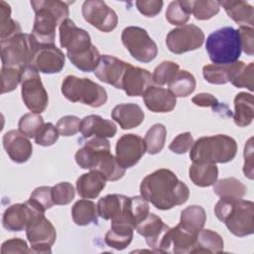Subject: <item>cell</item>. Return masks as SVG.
Masks as SVG:
<instances>
[{"mask_svg":"<svg viewBox=\"0 0 254 254\" xmlns=\"http://www.w3.org/2000/svg\"><path fill=\"white\" fill-rule=\"evenodd\" d=\"M214 213L227 229L237 237H244L254 233V203L242 198H220Z\"/></svg>","mask_w":254,"mask_h":254,"instance_id":"277c9868","label":"cell"},{"mask_svg":"<svg viewBox=\"0 0 254 254\" xmlns=\"http://www.w3.org/2000/svg\"><path fill=\"white\" fill-rule=\"evenodd\" d=\"M205 50L214 64H229L241 55L239 33L232 27L220 28L208 35Z\"/></svg>","mask_w":254,"mask_h":254,"instance_id":"8992f818","label":"cell"},{"mask_svg":"<svg viewBox=\"0 0 254 254\" xmlns=\"http://www.w3.org/2000/svg\"><path fill=\"white\" fill-rule=\"evenodd\" d=\"M23 69L17 67H5L1 68V93L11 92L21 83Z\"/></svg>","mask_w":254,"mask_h":254,"instance_id":"bcb514c9","label":"cell"},{"mask_svg":"<svg viewBox=\"0 0 254 254\" xmlns=\"http://www.w3.org/2000/svg\"><path fill=\"white\" fill-rule=\"evenodd\" d=\"M204 42L202 30L193 25L188 24L171 30L166 37V45L170 52L176 55L199 49Z\"/></svg>","mask_w":254,"mask_h":254,"instance_id":"7c38bea8","label":"cell"},{"mask_svg":"<svg viewBox=\"0 0 254 254\" xmlns=\"http://www.w3.org/2000/svg\"><path fill=\"white\" fill-rule=\"evenodd\" d=\"M240 38L241 51L248 56L254 55V30L252 27L240 26L237 30Z\"/></svg>","mask_w":254,"mask_h":254,"instance_id":"f5cc1de1","label":"cell"},{"mask_svg":"<svg viewBox=\"0 0 254 254\" xmlns=\"http://www.w3.org/2000/svg\"><path fill=\"white\" fill-rule=\"evenodd\" d=\"M80 132L83 138L102 137L112 138L117 132L116 125L111 121L102 118L99 115L91 114L85 116L80 123Z\"/></svg>","mask_w":254,"mask_h":254,"instance_id":"d4e9b609","label":"cell"},{"mask_svg":"<svg viewBox=\"0 0 254 254\" xmlns=\"http://www.w3.org/2000/svg\"><path fill=\"white\" fill-rule=\"evenodd\" d=\"M59 136H60V133L57 127L53 123L48 122V123H45V125L42 127V129L34 139L36 144L40 146L48 147V146L54 145L58 141Z\"/></svg>","mask_w":254,"mask_h":254,"instance_id":"f907efd6","label":"cell"},{"mask_svg":"<svg viewBox=\"0 0 254 254\" xmlns=\"http://www.w3.org/2000/svg\"><path fill=\"white\" fill-rule=\"evenodd\" d=\"M190 14H192L196 20H209L220 10L219 1L209 0H190L182 1Z\"/></svg>","mask_w":254,"mask_h":254,"instance_id":"8d00e7d4","label":"cell"},{"mask_svg":"<svg viewBox=\"0 0 254 254\" xmlns=\"http://www.w3.org/2000/svg\"><path fill=\"white\" fill-rule=\"evenodd\" d=\"M206 221V214L202 206L190 205L182 210L179 226L190 234L196 236L203 228Z\"/></svg>","mask_w":254,"mask_h":254,"instance_id":"f1b7e54d","label":"cell"},{"mask_svg":"<svg viewBox=\"0 0 254 254\" xmlns=\"http://www.w3.org/2000/svg\"><path fill=\"white\" fill-rule=\"evenodd\" d=\"M164 2L161 0H138L136 1V7L141 14L146 17H155L158 15L162 8Z\"/></svg>","mask_w":254,"mask_h":254,"instance_id":"db71d44e","label":"cell"},{"mask_svg":"<svg viewBox=\"0 0 254 254\" xmlns=\"http://www.w3.org/2000/svg\"><path fill=\"white\" fill-rule=\"evenodd\" d=\"M146 107L155 113L171 112L177 103V97L163 87L151 85L142 94Z\"/></svg>","mask_w":254,"mask_h":254,"instance_id":"7402d4cb","label":"cell"},{"mask_svg":"<svg viewBox=\"0 0 254 254\" xmlns=\"http://www.w3.org/2000/svg\"><path fill=\"white\" fill-rule=\"evenodd\" d=\"M152 83V74L147 69L128 64L122 78L121 89L128 96H140Z\"/></svg>","mask_w":254,"mask_h":254,"instance_id":"44dd1931","label":"cell"},{"mask_svg":"<svg viewBox=\"0 0 254 254\" xmlns=\"http://www.w3.org/2000/svg\"><path fill=\"white\" fill-rule=\"evenodd\" d=\"M170 228L161 217L154 213H148L147 216L135 227L138 234L146 239V243L154 252L159 253V246L167 230Z\"/></svg>","mask_w":254,"mask_h":254,"instance_id":"ffe728a7","label":"cell"},{"mask_svg":"<svg viewBox=\"0 0 254 254\" xmlns=\"http://www.w3.org/2000/svg\"><path fill=\"white\" fill-rule=\"evenodd\" d=\"M67 58L70 61V63L79 70L90 72V71H94L97 68L100 63L101 56L97 48L93 45L88 51L82 54H79L76 56H70Z\"/></svg>","mask_w":254,"mask_h":254,"instance_id":"ab89813d","label":"cell"},{"mask_svg":"<svg viewBox=\"0 0 254 254\" xmlns=\"http://www.w3.org/2000/svg\"><path fill=\"white\" fill-rule=\"evenodd\" d=\"M62 93L71 102H80L90 107H100L107 101L106 90L86 77L67 75L62 83Z\"/></svg>","mask_w":254,"mask_h":254,"instance_id":"ba28073f","label":"cell"},{"mask_svg":"<svg viewBox=\"0 0 254 254\" xmlns=\"http://www.w3.org/2000/svg\"><path fill=\"white\" fill-rule=\"evenodd\" d=\"M213 191L220 198H242L246 192L247 188L235 178H225L216 181L213 184Z\"/></svg>","mask_w":254,"mask_h":254,"instance_id":"e575fe53","label":"cell"},{"mask_svg":"<svg viewBox=\"0 0 254 254\" xmlns=\"http://www.w3.org/2000/svg\"><path fill=\"white\" fill-rule=\"evenodd\" d=\"M98 215L111 222H122L137 226L149 212V203L142 196H126L113 193L101 197L97 202Z\"/></svg>","mask_w":254,"mask_h":254,"instance_id":"7a4b0ae2","label":"cell"},{"mask_svg":"<svg viewBox=\"0 0 254 254\" xmlns=\"http://www.w3.org/2000/svg\"><path fill=\"white\" fill-rule=\"evenodd\" d=\"M2 66L24 69L31 65L40 44L32 34L20 33L0 43Z\"/></svg>","mask_w":254,"mask_h":254,"instance_id":"52a82bcc","label":"cell"},{"mask_svg":"<svg viewBox=\"0 0 254 254\" xmlns=\"http://www.w3.org/2000/svg\"><path fill=\"white\" fill-rule=\"evenodd\" d=\"M32 212L33 207L28 201L8 206L2 217L3 227L9 231H22L26 229Z\"/></svg>","mask_w":254,"mask_h":254,"instance_id":"603a6c76","label":"cell"},{"mask_svg":"<svg viewBox=\"0 0 254 254\" xmlns=\"http://www.w3.org/2000/svg\"><path fill=\"white\" fill-rule=\"evenodd\" d=\"M21 94L25 106L31 112L41 114L46 110L49 103L48 92L43 85L39 71L31 65L23 69Z\"/></svg>","mask_w":254,"mask_h":254,"instance_id":"30bf717a","label":"cell"},{"mask_svg":"<svg viewBox=\"0 0 254 254\" xmlns=\"http://www.w3.org/2000/svg\"><path fill=\"white\" fill-rule=\"evenodd\" d=\"M60 45L66 50V56H76L88 51L93 44L89 34L75 26L70 19H65L59 28Z\"/></svg>","mask_w":254,"mask_h":254,"instance_id":"5bb4252c","label":"cell"},{"mask_svg":"<svg viewBox=\"0 0 254 254\" xmlns=\"http://www.w3.org/2000/svg\"><path fill=\"white\" fill-rule=\"evenodd\" d=\"M253 118V95L247 92H239L234 97V123L239 127H246L251 124Z\"/></svg>","mask_w":254,"mask_h":254,"instance_id":"4dcf8cb0","label":"cell"},{"mask_svg":"<svg viewBox=\"0 0 254 254\" xmlns=\"http://www.w3.org/2000/svg\"><path fill=\"white\" fill-rule=\"evenodd\" d=\"M121 41L132 58L138 62L150 63L158 54L156 43L149 36L148 32L141 27H126L122 31Z\"/></svg>","mask_w":254,"mask_h":254,"instance_id":"8fae6325","label":"cell"},{"mask_svg":"<svg viewBox=\"0 0 254 254\" xmlns=\"http://www.w3.org/2000/svg\"><path fill=\"white\" fill-rule=\"evenodd\" d=\"M125 170L119 165L116 158L112 154H108L99 164L98 171L103 175L106 181L115 182L123 178Z\"/></svg>","mask_w":254,"mask_h":254,"instance_id":"7bdbcfd3","label":"cell"},{"mask_svg":"<svg viewBox=\"0 0 254 254\" xmlns=\"http://www.w3.org/2000/svg\"><path fill=\"white\" fill-rule=\"evenodd\" d=\"M189 177L197 187H209L217 181L218 169L215 164L192 163L189 170Z\"/></svg>","mask_w":254,"mask_h":254,"instance_id":"1f68e13d","label":"cell"},{"mask_svg":"<svg viewBox=\"0 0 254 254\" xmlns=\"http://www.w3.org/2000/svg\"><path fill=\"white\" fill-rule=\"evenodd\" d=\"M237 153L236 141L227 135L200 137L193 142L190 158L197 164H224L232 161Z\"/></svg>","mask_w":254,"mask_h":254,"instance_id":"5b68a950","label":"cell"},{"mask_svg":"<svg viewBox=\"0 0 254 254\" xmlns=\"http://www.w3.org/2000/svg\"><path fill=\"white\" fill-rule=\"evenodd\" d=\"M75 195L73 186L68 182H63L52 187V198L55 204H68Z\"/></svg>","mask_w":254,"mask_h":254,"instance_id":"c3c4849f","label":"cell"},{"mask_svg":"<svg viewBox=\"0 0 254 254\" xmlns=\"http://www.w3.org/2000/svg\"><path fill=\"white\" fill-rule=\"evenodd\" d=\"M3 147L9 158L17 163L27 162L33 153V146L27 136L19 130H10L3 135Z\"/></svg>","mask_w":254,"mask_h":254,"instance_id":"ac0fdd59","label":"cell"},{"mask_svg":"<svg viewBox=\"0 0 254 254\" xmlns=\"http://www.w3.org/2000/svg\"><path fill=\"white\" fill-rule=\"evenodd\" d=\"M179 70L180 65L177 63L172 61L162 62L152 74L153 82L157 85H165L171 81Z\"/></svg>","mask_w":254,"mask_h":254,"instance_id":"f6af8a7d","label":"cell"},{"mask_svg":"<svg viewBox=\"0 0 254 254\" xmlns=\"http://www.w3.org/2000/svg\"><path fill=\"white\" fill-rule=\"evenodd\" d=\"M65 56L55 45H40L31 66L43 73H58L64 66Z\"/></svg>","mask_w":254,"mask_h":254,"instance_id":"e0dca14e","label":"cell"},{"mask_svg":"<svg viewBox=\"0 0 254 254\" xmlns=\"http://www.w3.org/2000/svg\"><path fill=\"white\" fill-rule=\"evenodd\" d=\"M27 201L36 209L45 212L55 204L52 198V188L47 186L36 188Z\"/></svg>","mask_w":254,"mask_h":254,"instance_id":"ee69618b","label":"cell"},{"mask_svg":"<svg viewBox=\"0 0 254 254\" xmlns=\"http://www.w3.org/2000/svg\"><path fill=\"white\" fill-rule=\"evenodd\" d=\"M25 230L27 239L31 244L30 253L52 252V246L57 238V231L53 223L46 218L45 212L33 207L31 218Z\"/></svg>","mask_w":254,"mask_h":254,"instance_id":"9c48e42d","label":"cell"},{"mask_svg":"<svg viewBox=\"0 0 254 254\" xmlns=\"http://www.w3.org/2000/svg\"><path fill=\"white\" fill-rule=\"evenodd\" d=\"M140 192L142 197L161 210L181 205L190 196L189 187L168 169H159L146 176L141 182Z\"/></svg>","mask_w":254,"mask_h":254,"instance_id":"6da1fadb","label":"cell"},{"mask_svg":"<svg viewBox=\"0 0 254 254\" xmlns=\"http://www.w3.org/2000/svg\"><path fill=\"white\" fill-rule=\"evenodd\" d=\"M80 123L81 121L79 120L78 117L74 115H65L61 119H59L56 127L60 135L68 137V136H73L80 131Z\"/></svg>","mask_w":254,"mask_h":254,"instance_id":"681fc988","label":"cell"},{"mask_svg":"<svg viewBox=\"0 0 254 254\" xmlns=\"http://www.w3.org/2000/svg\"><path fill=\"white\" fill-rule=\"evenodd\" d=\"M193 145V138L190 132L179 134L169 145V149L176 154H185Z\"/></svg>","mask_w":254,"mask_h":254,"instance_id":"816d5d0a","label":"cell"},{"mask_svg":"<svg viewBox=\"0 0 254 254\" xmlns=\"http://www.w3.org/2000/svg\"><path fill=\"white\" fill-rule=\"evenodd\" d=\"M44 125L43 117L40 114L33 112L24 114L18 122L19 131L28 138H35Z\"/></svg>","mask_w":254,"mask_h":254,"instance_id":"60d3db41","label":"cell"},{"mask_svg":"<svg viewBox=\"0 0 254 254\" xmlns=\"http://www.w3.org/2000/svg\"><path fill=\"white\" fill-rule=\"evenodd\" d=\"M190 13L183 5L182 1H172L166 11L167 21L176 26H184L190 19Z\"/></svg>","mask_w":254,"mask_h":254,"instance_id":"7dc6e473","label":"cell"},{"mask_svg":"<svg viewBox=\"0 0 254 254\" xmlns=\"http://www.w3.org/2000/svg\"><path fill=\"white\" fill-rule=\"evenodd\" d=\"M167 129L165 125L161 123L154 124L146 133L144 141L146 144V152L151 155H156L160 153L166 142Z\"/></svg>","mask_w":254,"mask_h":254,"instance_id":"f35d334b","label":"cell"},{"mask_svg":"<svg viewBox=\"0 0 254 254\" xmlns=\"http://www.w3.org/2000/svg\"><path fill=\"white\" fill-rule=\"evenodd\" d=\"M97 215V205L87 198L77 200L71 207L72 220L79 226L96 223Z\"/></svg>","mask_w":254,"mask_h":254,"instance_id":"836d02e7","label":"cell"},{"mask_svg":"<svg viewBox=\"0 0 254 254\" xmlns=\"http://www.w3.org/2000/svg\"><path fill=\"white\" fill-rule=\"evenodd\" d=\"M134 227L127 223L111 222V228L105 234V243L116 250L125 249L133 239Z\"/></svg>","mask_w":254,"mask_h":254,"instance_id":"f546056e","label":"cell"},{"mask_svg":"<svg viewBox=\"0 0 254 254\" xmlns=\"http://www.w3.org/2000/svg\"><path fill=\"white\" fill-rule=\"evenodd\" d=\"M253 139L250 138L244 148V167L243 173L245 177L252 180L253 179Z\"/></svg>","mask_w":254,"mask_h":254,"instance_id":"6f0895ef","label":"cell"},{"mask_svg":"<svg viewBox=\"0 0 254 254\" xmlns=\"http://www.w3.org/2000/svg\"><path fill=\"white\" fill-rule=\"evenodd\" d=\"M169 90L176 97H187L190 95L196 85L194 76L188 70H179L168 83Z\"/></svg>","mask_w":254,"mask_h":254,"instance_id":"d590c367","label":"cell"},{"mask_svg":"<svg viewBox=\"0 0 254 254\" xmlns=\"http://www.w3.org/2000/svg\"><path fill=\"white\" fill-rule=\"evenodd\" d=\"M22 33L20 24L11 18V7L8 3L0 1V39L1 41L9 39Z\"/></svg>","mask_w":254,"mask_h":254,"instance_id":"74e56055","label":"cell"},{"mask_svg":"<svg viewBox=\"0 0 254 254\" xmlns=\"http://www.w3.org/2000/svg\"><path fill=\"white\" fill-rule=\"evenodd\" d=\"M111 117L119 124L121 129L127 130L141 125L144 121L145 114L138 104L122 103L112 109Z\"/></svg>","mask_w":254,"mask_h":254,"instance_id":"cb8c5ba5","label":"cell"},{"mask_svg":"<svg viewBox=\"0 0 254 254\" xmlns=\"http://www.w3.org/2000/svg\"><path fill=\"white\" fill-rule=\"evenodd\" d=\"M240 62L237 61L229 64H206L202 67L203 77L207 82L212 84H225L230 81Z\"/></svg>","mask_w":254,"mask_h":254,"instance_id":"d6a6232c","label":"cell"},{"mask_svg":"<svg viewBox=\"0 0 254 254\" xmlns=\"http://www.w3.org/2000/svg\"><path fill=\"white\" fill-rule=\"evenodd\" d=\"M31 6L35 12L32 35L40 45H55L56 28L67 19L68 3L59 0H33Z\"/></svg>","mask_w":254,"mask_h":254,"instance_id":"3957f363","label":"cell"},{"mask_svg":"<svg viewBox=\"0 0 254 254\" xmlns=\"http://www.w3.org/2000/svg\"><path fill=\"white\" fill-rule=\"evenodd\" d=\"M192 103L199 107H211L213 110H217L220 107L219 101L215 96L210 93L201 92L194 95L191 99Z\"/></svg>","mask_w":254,"mask_h":254,"instance_id":"9f6ffc18","label":"cell"},{"mask_svg":"<svg viewBox=\"0 0 254 254\" xmlns=\"http://www.w3.org/2000/svg\"><path fill=\"white\" fill-rule=\"evenodd\" d=\"M253 69L254 63H249L248 64H245L243 62H241L239 66L232 74L230 82L235 87H245L248 88L250 91H253Z\"/></svg>","mask_w":254,"mask_h":254,"instance_id":"b9f144b4","label":"cell"},{"mask_svg":"<svg viewBox=\"0 0 254 254\" xmlns=\"http://www.w3.org/2000/svg\"><path fill=\"white\" fill-rule=\"evenodd\" d=\"M1 253H30L27 242L21 238H12L3 242L1 246Z\"/></svg>","mask_w":254,"mask_h":254,"instance_id":"11a10c76","label":"cell"},{"mask_svg":"<svg viewBox=\"0 0 254 254\" xmlns=\"http://www.w3.org/2000/svg\"><path fill=\"white\" fill-rule=\"evenodd\" d=\"M226 14L239 26L252 27L254 25V8L246 1L242 0H226L220 1Z\"/></svg>","mask_w":254,"mask_h":254,"instance_id":"4316f807","label":"cell"},{"mask_svg":"<svg viewBox=\"0 0 254 254\" xmlns=\"http://www.w3.org/2000/svg\"><path fill=\"white\" fill-rule=\"evenodd\" d=\"M106 180L98 170L82 174L76 180V190L82 198H96L105 188Z\"/></svg>","mask_w":254,"mask_h":254,"instance_id":"484cf974","label":"cell"},{"mask_svg":"<svg viewBox=\"0 0 254 254\" xmlns=\"http://www.w3.org/2000/svg\"><path fill=\"white\" fill-rule=\"evenodd\" d=\"M146 152V144L143 138L136 134L122 135L115 147V158L124 169L135 166Z\"/></svg>","mask_w":254,"mask_h":254,"instance_id":"9a60e30c","label":"cell"},{"mask_svg":"<svg viewBox=\"0 0 254 254\" xmlns=\"http://www.w3.org/2000/svg\"><path fill=\"white\" fill-rule=\"evenodd\" d=\"M108 154H110L108 140L102 137H93L76 151L74 159L81 169L94 170Z\"/></svg>","mask_w":254,"mask_h":254,"instance_id":"2e32d148","label":"cell"},{"mask_svg":"<svg viewBox=\"0 0 254 254\" xmlns=\"http://www.w3.org/2000/svg\"><path fill=\"white\" fill-rule=\"evenodd\" d=\"M222 237L210 229H201L195 238L190 253H219L223 251Z\"/></svg>","mask_w":254,"mask_h":254,"instance_id":"83f0119b","label":"cell"},{"mask_svg":"<svg viewBox=\"0 0 254 254\" xmlns=\"http://www.w3.org/2000/svg\"><path fill=\"white\" fill-rule=\"evenodd\" d=\"M128 63H125L113 56H101L100 63L94 70L95 76L102 82L113 85L115 88H122V78Z\"/></svg>","mask_w":254,"mask_h":254,"instance_id":"d6986e66","label":"cell"},{"mask_svg":"<svg viewBox=\"0 0 254 254\" xmlns=\"http://www.w3.org/2000/svg\"><path fill=\"white\" fill-rule=\"evenodd\" d=\"M84 20L97 30L108 33L113 31L118 23L116 12L104 1L86 0L81 7Z\"/></svg>","mask_w":254,"mask_h":254,"instance_id":"4fadbf2b","label":"cell"}]
</instances>
